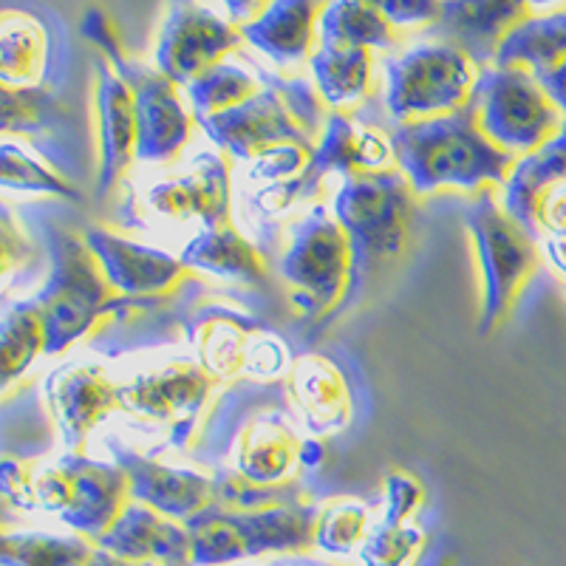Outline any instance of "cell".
Here are the masks:
<instances>
[{"mask_svg":"<svg viewBox=\"0 0 566 566\" xmlns=\"http://www.w3.org/2000/svg\"><path fill=\"white\" fill-rule=\"evenodd\" d=\"M275 388L241 382L207 413L201 424V448L230 459L232 476L255 488H283L295 482L301 468H317L323 444L303 442L286 417Z\"/></svg>","mask_w":566,"mask_h":566,"instance_id":"cell-1","label":"cell"},{"mask_svg":"<svg viewBox=\"0 0 566 566\" xmlns=\"http://www.w3.org/2000/svg\"><path fill=\"white\" fill-rule=\"evenodd\" d=\"M391 145L397 168L417 196H431L444 187L464 193L495 190L518 161L482 134L473 103L457 114L399 125Z\"/></svg>","mask_w":566,"mask_h":566,"instance_id":"cell-2","label":"cell"},{"mask_svg":"<svg viewBox=\"0 0 566 566\" xmlns=\"http://www.w3.org/2000/svg\"><path fill=\"white\" fill-rule=\"evenodd\" d=\"M328 111L321 94L301 80L266 77L255 97L199 123L232 159H261L283 145H317Z\"/></svg>","mask_w":566,"mask_h":566,"instance_id":"cell-3","label":"cell"},{"mask_svg":"<svg viewBox=\"0 0 566 566\" xmlns=\"http://www.w3.org/2000/svg\"><path fill=\"white\" fill-rule=\"evenodd\" d=\"M321 507L312 499L264 510H227L212 504L185 524L193 566H224L264 555H301L315 549Z\"/></svg>","mask_w":566,"mask_h":566,"instance_id":"cell-4","label":"cell"},{"mask_svg":"<svg viewBox=\"0 0 566 566\" xmlns=\"http://www.w3.org/2000/svg\"><path fill=\"white\" fill-rule=\"evenodd\" d=\"M413 199L417 193L399 168L348 176L340 185L332 210L354 250L352 295L363 286V277L406 252Z\"/></svg>","mask_w":566,"mask_h":566,"instance_id":"cell-5","label":"cell"},{"mask_svg":"<svg viewBox=\"0 0 566 566\" xmlns=\"http://www.w3.org/2000/svg\"><path fill=\"white\" fill-rule=\"evenodd\" d=\"M52 247V275L38 301L45 321V354H63L77 340L97 335V328L114 317L116 292L105 277L97 255L91 252L85 235L74 230H57Z\"/></svg>","mask_w":566,"mask_h":566,"instance_id":"cell-6","label":"cell"},{"mask_svg":"<svg viewBox=\"0 0 566 566\" xmlns=\"http://www.w3.org/2000/svg\"><path fill=\"white\" fill-rule=\"evenodd\" d=\"M468 230L482 264V332L490 335L507 321L515 301L541 270V247L533 232L495 199L493 187L476 193L468 212Z\"/></svg>","mask_w":566,"mask_h":566,"instance_id":"cell-7","label":"cell"},{"mask_svg":"<svg viewBox=\"0 0 566 566\" xmlns=\"http://www.w3.org/2000/svg\"><path fill=\"white\" fill-rule=\"evenodd\" d=\"M473 108L482 134L515 159L544 148L566 125V116L527 69L490 65L479 71Z\"/></svg>","mask_w":566,"mask_h":566,"instance_id":"cell-8","label":"cell"},{"mask_svg":"<svg viewBox=\"0 0 566 566\" xmlns=\"http://www.w3.org/2000/svg\"><path fill=\"white\" fill-rule=\"evenodd\" d=\"M479 65L453 43H424L386 65V108L399 125L457 114L473 103Z\"/></svg>","mask_w":566,"mask_h":566,"instance_id":"cell-9","label":"cell"},{"mask_svg":"<svg viewBox=\"0 0 566 566\" xmlns=\"http://www.w3.org/2000/svg\"><path fill=\"white\" fill-rule=\"evenodd\" d=\"M277 272L292 286V306L303 317H326L352 295L354 250L346 230L326 210H312L290 232Z\"/></svg>","mask_w":566,"mask_h":566,"instance_id":"cell-10","label":"cell"},{"mask_svg":"<svg viewBox=\"0 0 566 566\" xmlns=\"http://www.w3.org/2000/svg\"><path fill=\"white\" fill-rule=\"evenodd\" d=\"M38 507L57 513L60 522L97 544L125 513L134 493L130 479L116 462H97L83 453H65L34 479Z\"/></svg>","mask_w":566,"mask_h":566,"instance_id":"cell-11","label":"cell"},{"mask_svg":"<svg viewBox=\"0 0 566 566\" xmlns=\"http://www.w3.org/2000/svg\"><path fill=\"white\" fill-rule=\"evenodd\" d=\"M394 161L397 156H394L391 139H386L380 130L366 128L340 111H328L326 128L317 139L310 168L297 179L266 187L261 201H264L266 212H283L312 199L328 174H343L346 179L360 174H382V170L394 168Z\"/></svg>","mask_w":566,"mask_h":566,"instance_id":"cell-12","label":"cell"},{"mask_svg":"<svg viewBox=\"0 0 566 566\" xmlns=\"http://www.w3.org/2000/svg\"><path fill=\"white\" fill-rule=\"evenodd\" d=\"M216 386L219 382L212 380L199 363L179 360L123 382L119 408L148 422H170L174 442L185 451L190 448V439L201 431V408L207 406V397Z\"/></svg>","mask_w":566,"mask_h":566,"instance_id":"cell-13","label":"cell"},{"mask_svg":"<svg viewBox=\"0 0 566 566\" xmlns=\"http://www.w3.org/2000/svg\"><path fill=\"white\" fill-rule=\"evenodd\" d=\"M241 43L244 34L230 18H219L199 3H174L161 23L156 69L176 85H190L210 69L227 63V54Z\"/></svg>","mask_w":566,"mask_h":566,"instance_id":"cell-14","label":"cell"},{"mask_svg":"<svg viewBox=\"0 0 566 566\" xmlns=\"http://www.w3.org/2000/svg\"><path fill=\"white\" fill-rule=\"evenodd\" d=\"M119 74L130 83L139 111V148L136 161H170L193 139L196 116L179 94V85L165 77L159 69L128 60L119 65Z\"/></svg>","mask_w":566,"mask_h":566,"instance_id":"cell-15","label":"cell"},{"mask_svg":"<svg viewBox=\"0 0 566 566\" xmlns=\"http://www.w3.org/2000/svg\"><path fill=\"white\" fill-rule=\"evenodd\" d=\"M45 402L52 408L69 453H83L88 433L119 408V386L111 380L103 366L74 363L49 374Z\"/></svg>","mask_w":566,"mask_h":566,"instance_id":"cell-16","label":"cell"},{"mask_svg":"<svg viewBox=\"0 0 566 566\" xmlns=\"http://www.w3.org/2000/svg\"><path fill=\"white\" fill-rule=\"evenodd\" d=\"M85 241L119 297H168L190 277L181 258L119 239L111 230L94 227L85 232Z\"/></svg>","mask_w":566,"mask_h":566,"instance_id":"cell-17","label":"cell"},{"mask_svg":"<svg viewBox=\"0 0 566 566\" xmlns=\"http://www.w3.org/2000/svg\"><path fill=\"white\" fill-rule=\"evenodd\" d=\"M116 464L128 473L134 502L148 504L174 522L187 524L199 513L210 510L219 499V482L207 473L156 462V459L142 457V453L119 448V444H116Z\"/></svg>","mask_w":566,"mask_h":566,"instance_id":"cell-18","label":"cell"},{"mask_svg":"<svg viewBox=\"0 0 566 566\" xmlns=\"http://www.w3.org/2000/svg\"><path fill=\"white\" fill-rule=\"evenodd\" d=\"M97 159L99 193H111L128 174L139 148V111L128 80L111 63H97Z\"/></svg>","mask_w":566,"mask_h":566,"instance_id":"cell-19","label":"cell"},{"mask_svg":"<svg viewBox=\"0 0 566 566\" xmlns=\"http://www.w3.org/2000/svg\"><path fill=\"white\" fill-rule=\"evenodd\" d=\"M97 547L130 564L193 566V544L185 524L142 502L125 507L119 522L97 541Z\"/></svg>","mask_w":566,"mask_h":566,"instance_id":"cell-20","label":"cell"},{"mask_svg":"<svg viewBox=\"0 0 566 566\" xmlns=\"http://www.w3.org/2000/svg\"><path fill=\"white\" fill-rule=\"evenodd\" d=\"M290 399L312 437H328L348 428L354 397L346 374L326 354H303L290 368Z\"/></svg>","mask_w":566,"mask_h":566,"instance_id":"cell-21","label":"cell"},{"mask_svg":"<svg viewBox=\"0 0 566 566\" xmlns=\"http://www.w3.org/2000/svg\"><path fill=\"white\" fill-rule=\"evenodd\" d=\"M148 205L168 219H201L205 230L230 224V165L219 154L196 156L185 176L161 181Z\"/></svg>","mask_w":566,"mask_h":566,"instance_id":"cell-22","label":"cell"},{"mask_svg":"<svg viewBox=\"0 0 566 566\" xmlns=\"http://www.w3.org/2000/svg\"><path fill=\"white\" fill-rule=\"evenodd\" d=\"M266 335L270 332H264L252 317L221 306H210L190 321V343L199 357L196 363L216 382L235 380L241 374L250 377L255 348Z\"/></svg>","mask_w":566,"mask_h":566,"instance_id":"cell-23","label":"cell"},{"mask_svg":"<svg viewBox=\"0 0 566 566\" xmlns=\"http://www.w3.org/2000/svg\"><path fill=\"white\" fill-rule=\"evenodd\" d=\"M533 12L530 3H442L437 32H444V43L459 45L479 69H490L504 38Z\"/></svg>","mask_w":566,"mask_h":566,"instance_id":"cell-24","label":"cell"},{"mask_svg":"<svg viewBox=\"0 0 566 566\" xmlns=\"http://www.w3.org/2000/svg\"><path fill=\"white\" fill-rule=\"evenodd\" d=\"M323 3L312 0H277L252 23L241 27V34L258 52L266 54L277 65H297L317 52V20Z\"/></svg>","mask_w":566,"mask_h":566,"instance_id":"cell-25","label":"cell"},{"mask_svg":"<svg viewBox=\"0 0 566 566\" xmlns=\"http://www.w3.org/2000/svg\"><path fill=\"white\" fill-rule=\"evenodd\" d=\"M181 261L187 270L210 272L227 281L258 283L270 275V261L250 239L241 235L235 224H221L201 230L190 244L181 250Z\"/></svg>","mask_w":566,"mask_h":566,"instance_id":"cell-26","label":"cell"},{"mask_svg":"<svg viewBox=\"0 0 566 566\" xmlns=\"http://www.w3.org/2000/svg\"><path fill=\"white\" fill-rule=\"evenodd\" d=\"M49 71V32L43 20L20 9L0 12V80L9 88L43 85Z\"/></svg>","mask_w":566,"mask_h":566,"instance_id":"cell-27","label":"cell"},{"mask_svg":"<svg viewBox=\"0 0 566 566\" xmlns=\"http://www.w3.org/2000/svg\"><path fill=\"white\" fill-rule=\"evenodd\" d=\"M558 185H566V125L544 148L515 161L513 174L502 185V207L530 230L541 196Z\"/></svg>","mask_w":566,"mask_h":566,"instance_id":"cell-28","label":"cell"},{"mask_svg":"<svg viewBox=\"0 0 566 566\" xmlns=\"http://www.w3.org/2000/svg\"><path fill=\"white\" fill-rule=\"evenodd\" d=\"M317 43L328 49H391L399 43V29L391 23L382 3L337 0L323 3Z\"/></svg>","mask_w":566,"mask_h":566,"instance_id":"cell-29","label":"cell"},{"mask_svg":"<svg viewBox=\"0 0 566 566\" xmlns=\"http://www.w3.org/2000/svg\"><path fill=\"white\" fill-rule=\"evenodd\" d=\"M566 63V7L555 9L541 18L524 20L522 27L504 38L499 45L493 65L499 69H527L538 74L558 69Z\"/></svg>","mask_w":566,"mask_h":566,"instance_id":"cell-30","label":"cell"},{"mask_svg":"<svg viewBox=\"0 0 566 566\" xmlns=\"http://www.w3.org/2000/svg\"><path fill=\"white\" fill-rule=\"evenodd\" d=\"M312 74H315L317 94L328 111L354 108L368 97L374 77L371 49H328L317 45L312 54Z\"/></svg>","mask_w":566,"mask_h":566,"instance_id":"cell-31","label":"cell"},{"mask_svg":"<svg viewBox=\"0 0 566 566\" xmlns=\"http://www.w3.org/2000/svg\"><path fill=\"white\" fill-rule=\"evenodd\" d=\"M99 547L83 535L3 533L0 558L3 566H91Z\"/></svg>","mask_w":566,"mask_h":566,"instance_id":"cell-32","label":"cell"},{"mask_svg":"<svg viewBox=\"0 0 566 566\" xmlns=\"http://www.w3.org/2000/svg\"><path fill=\"white\" fill-rule=\"evenodd\" d=\"M0 340H3V386L9 388L40 354H45V343H49L43 312L34 297L9 306L3 315Z\"/></svg>","mask_w":566,"mask_h":566,"instance_id":"cell-33","label":"cell"},{"mask_svg":"<svg viewBox=\"0 0 566 566\" xmlns=\"http://www.w3.org/2000/svg\"><path fill=\"white\" fill-rule=\"evenodd\" d=\"M258 91H261V85L252 74H247L239 65L221 63L187 85V97L193 105L196 123H205V119L244 105L247 99L255 97Z\"/></svg>","mask_w":566,"mask_h":566,"instance_id":"cell-34","label":"cell"},{"mask_svg":"<svg viewBox=\"0 0 566 566\" xmlns=\"http://www.w3.org/2000/svg\"><path fill=\"white\" fill-rule=\"evenodd\" d=\"M371 530V515L366 504L354 499H335L321 507L315 547L335 558H348L352 553H360Z\"/></svg>","mask_w":566,"mask_h":566,"instance_id":"cell-35","label":"cell"},{"mask_svg":"<svg viewBox=\"0 0 566 566\" xmlns=\"http://www.w3.org/2000/svg\"><path fill=\"white\" fill-rule=\"evenodd\" d=\"M428 544V533L419 524H377L360 547L363 566H413Z\"/></svg>","mask_w":566,"mask_h":566,"instance_id":"cell-36","label":"cell"},{"mask_svg":"<svg viewBox=\"0 0 566 566\" xmlns=\"http://www.w3.org/2000/svg\"><path fill=\"white\" fill-rule=\"evenodd\" d=\"M3 187L20 190V193L60 196V199H80V190L63 176L45 168L43 161L32 159L23 148L7 142L3 145Z\"/></svg>","mask_w":566,"mask_h":566,"instance_id":"cell-37","label":"cell"},{"mask_svg":"<svg viewBox=\"0 0 566 566\" xmlns=\"http://www.w3.org/2000/svg\"><path fill=\"white\" fill-rule=\"evenodd\" d=\"M60 114L57 99L45 85L9 88L3 85V134H38Z\"/></svg>","mask_w":566,"mask_h":566,"instance_id":"cell-38","label":"cell"},{"mask_svg":"<svg viewBox=\"0 0 566 566\" xmlns=\"http://www.w3.org/2000/svg\"><path fill=\"white\" fill-rule=\"evenodd\" d=\"M422 504V482L413 473H408V470H391L386 476V513H382V524L411 522Z\"/></svg>","mask_w":566,"mask_h":566,"instance_id":"cell-39","label":"cell"},{"mask_svg":"<svg viewBox=\"0 0 566 566\" xmlns=\"http://www.w3.org/2000/svg\"><path fill=\"white\" fill-rule=\"evenodd\" d=\"M312 154L315 148L312 145H283V148L270 150L261 159L252 165L250 176L252 179L261 181H272V187L283 185V181H292L303 174V170L310 168Z\"/></svg>","mask_w":566,"mask_h":566,"instance_id":"cell-40","label":"cell"},{"mask_svg":"<svg viewBox=\"0 0 566 566\" xmlns=\"http://www.w3.org/2000/svg\"><path fill=\"white\" fill-rule=\"evenodd\" d=\"M530 232L541 239H566V185L553 187L549 193L541 196Z\"/></svg>","mask_w":566,"mask_h":566,"instance_id":"cell-41","label":"cell"},{"mask_svg":"<svg viewBox=\"0 0 566 566\" xmlns=\"http://www.w3.org/2000/svg\"><path fill=\"white\" fill-rule=\"evenodd\" d=\"M34 479H38V473L32 470V464L18 462L12 457L3 459V495H7L9 504H14L20 510L38 507Z\"/></svg>","mask_w":566,"mask_h":566,"instance_id":"cell-42","label":"cell"},{"mask_svg":"<svg viewBox=\"0 0 566 566\" xmlns=\"http://www.w3.org/2000/svg\"><path fill=\"white\" fill-rule=\"evenodd\" d=\"M83 34L91 40V43H97L99 49L108 54V63L114 65V69H119V65H125L130 60L128 54H125L119 38H116V29L114 23H111V18L105 12H99V9H91V12L85 14Z\"/></svg>","mask_w":566,"mask_h":566,"instance_id":"cell-43","label":"cell"},{"mask_svg":"<svg viewBox=\"0 0 566 566\" xmlns=\"http://www.w3.org/2000/svg\"><path fill=\"white\" fill-rule=\"evenodd\" d=\"M0 235H3V275H14L18 266H27L34 258V247L29 244V239L23 235V230H18L14 224V216L9 207H3V219H0Z\"/></svg>","mask_w":566,"mask_h":566,"instance_id":"cell-44","label":"cell"},{"mask_svg":"<svg viewBox=\"0 0 566 566\" xmlns=\"http://www.w3.org/2000/svg\"><path fill=\"white\" fill-rule=\"evenodd\" d=\"M386 14L397 29L428 27L437 23L442 3H428V0H408V3H382Z\"/></svg>","mask_w":566,"mask_h":566,"instance_id":"cell-45","label":"cell"},{"mask_svg":"<svg viewBox=\"0 0 566 566\" xmlns=\"http://www.w3.org/2000/svg\"><path fill=\"white\" fill-rule=\"evenodd\" d=\"M541 88L547 91L549 99L560 108V114L566 116V63L558 65V69L547 71V74H538Z\"/></svg>","mask_w":566,"mask_h":566,"instance_id":"cell-46","label":"cell"},{"mask_svg":"<svg viewBox=\"0 0 566 566\" xmlns=\"http://www.w3.org/2000/svg\"><path fill=\"white\" fill-rule=\"evenodd\" d=\"M544 255L566 277V239H544Z\"/></svg>","mask_w":566,"mask_h":566,"instance_id":"cell-47","label":"cell"},{"mask_svg":"<svg viewBox=\"0 0 566 566\" xmlns=\"http://www.w3.org/2000/svg\"><path fill=\"white\" fill-rule=\"evenodd\" d=\"M91 566H150V564H130V560H123V558H116V555L105 553V549H99L97 558H94V564Z\"/></svg>","mask_w":566,"mask_h":566,"instance_id":"cell-48","label":"cell"},{"mask_svg":"<svg viewBox=\"0 0 566 566\" xmlns=\"http://www.w3.org/2000/svg\"><path fill=\"white\" fill-rule=\"evenodd\" d=\"M264 566H337L328 564V560H315V558H292V560H272V564Z\"/></svg>","mask_w":566,"mask_h":566,"instance_id":"cell-49","label":"cell"}]
</instances>
